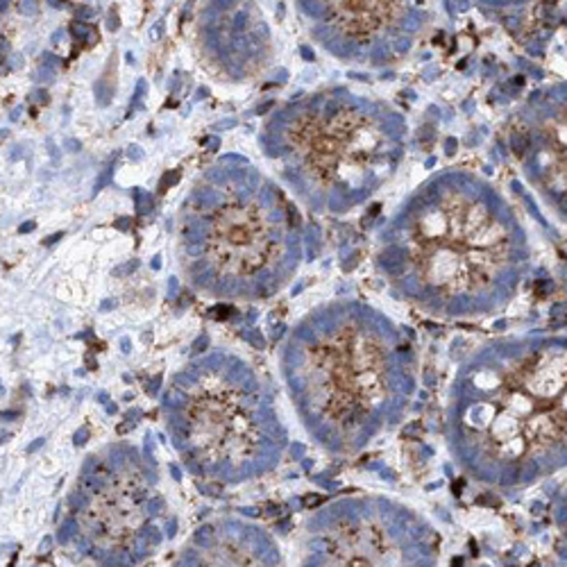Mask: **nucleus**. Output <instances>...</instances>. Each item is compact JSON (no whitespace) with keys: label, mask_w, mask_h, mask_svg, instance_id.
<instances>
[{"label":"nucleus","mask_w":567,"mask_h":567,"mask_svg":"<svg viewBox=\"0 0 567 567\" xmlns=\"http://www.w3.org/2000/svg\"><path fill=\"white\" fill-rule=\"evenodd\" d=\"M447 436L461 467L499 488L532 486L567 465V341L497 343L458 374Z\"/></svg>","instance_id":"obj_1"},{"label":"nucleus","mask_w":567,"mask_h":567,"mask_svg":"<svg viewBox=\"0 0 567 567\" xmlns=\"http://www.w3.org/2000/svg\"><path fill=\"white\" fill-rule=\"evenodd\" d=\"M406 348L372 316L337 311L300 327L284 354L309 432L332 452H357L393 422L413 391Z\"/></svg>","instance_id":"obj_2"},{"label":"nucleus","mask_w":567,"mask_h":567,"mask_svg":"<svg viewBox=\"0 0 567 567\" xmlns=\"http://www.w3.org/2000/svg\"><path fill=\"white\" fill-rule=\"evenodd\" d=\"M166 413L184 463L207 480H250L279 456L281 430L270 398L234 357L216 354L177 374Z\"/></svg>","instance_id":"obj_3"},{"label":"nucleus","mask_w":567,"mask_h":567,"mask_svg":"<svg viewBox=\"0 0 567 567\" xmlns=\"http://www.w3.org/2000/svg\"><path fill=\"white\" fill-rule=\"evenodd\" d=\"M162 513L155 475L118 445L86 461L60 538L89 567H144L164 538Z\"/></svg>","instance_id":"obj_4"},{"label":"nucleus","mask_w":567,"mask_h":567,"mask_svg":"<svg viewBox=\"0 0 567 567\" xmlns=\"http://www.w3.org/2000/svg\"><path fill=\"white\" fill-rule=\"evenodd\" d=\"M298 567H441V536L386 497H346L309 519Z\"/></svg>","instance_id":"obj_5"},{"label":"nucleus","mask_w":567,"mask_h":567,"mask_svg":"<svg viewBox=\"0 0 567 567\" xmlns=\"http://www.w3.org/2000/svg\"><path fill=\"white\" fill-rule=\"evenodd\" d=\"M173 567H287V558L266 529L229 517L200 527Z\"/></svg>","instance_id":"obj_6"},{"label":"nucleus","mask_w":567,"mask_h":567,"mask_svg":"<svg viewBox=\"0 0 567 567\" xmlns=\"http://www.w3.org/2000/svg\"><path fill=\"white\" fill-rule=\"evenodd\" d=\"M332 12L348 32H368L400 12V3H334Z\"/></svg>","instance_id":"obj_7"},{"label":"nucleus","mask_w":567,"mask_h":567,"mask_svg":"<svg viewBox=\"0 0 567 567\" xmlns=\"http://www.w3.org/2000/svg\"><path fill=\"white\" fill-rule=\"evenodd\" d=\"M554 523L563 536V540L567 543V484L565 488L558 493L556 504H554Z\"/></svg>","instance_id":"obj_8"},{"label":"nucleus","mask_w":567,"mask_h":567,"mask_svg":"<svg viewBox=\"0 0 567 567\" xmlns=\"http://www.w3.org/2000/svg\"><path fill=\"white\" fill-rule=\"evenodd\" d=\"M177 179H179V173H177V171H175V173H171V175H166V177H164V182H162V188H159V192L164 194V192H166V188H168L171 184H175Z\"/></svg>","instance_id":"obj_9"},{"label":"nucleus","mask_w":567,"mask_h":567,"mask_svg":"<svg viewBox=\"0 0 567 567\" xmlns=\"http://www.w3.org/2000/svg\"><path fill=\"white\" fill-rule=\"evenodd\" d=\"M86 32H89L86 25H82V23H75V25H73V34H75V37H86Z\"/></svg>","instance_id":"obj_10"},{"label":"nucleus","mask_w":567,"mask_h":567,"mask_svg":"<svg viewBox=\"0 0 567 567\" xmlns=\"http://www.w3.org/2000/svg\"><path fill=\"white\" fill-rule=\"evenodd\" d=\"M162 34V23H157L155 28H153V32H151V39H157Z\"/></svg>","instance_id":"obj_11"},{"label":"nucleus","mask_w":567,"mask_h":567,"mask_svg":"<svg viewBox=\"0 0 567 567\" xmlns=\"http://www.w3.org/2000/svg\"><path fill=\"white\" fill-rule=\"evenodd\" d=\"M270 107H272V103H266V105H261V107H259V114H264V112H268V110H270Z\"/></svg>","instance_id":"obj_12"},{"label":"nucleus","mask_w":567,"mask_h":567,"mask_svg":"<svg viewBox=\"0 0 567 567\" xmlns=\"http://www.w3.org/2000/svg\"><path fill=\"white\" fill-rule=\"evenodd\" d=\"M32 229H34V223H28L21 227V231H32Z\"/></svg>","instance_id":"obj_13"}]
</instances>
